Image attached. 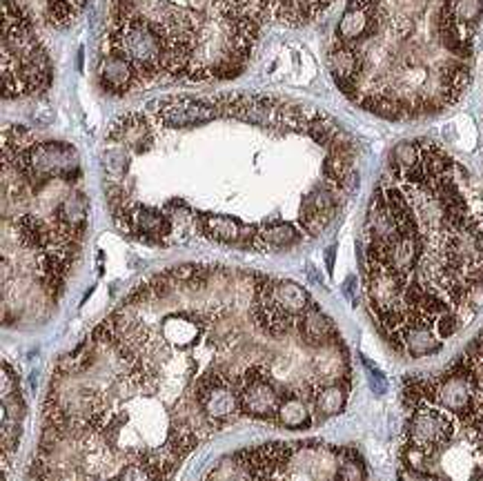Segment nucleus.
<instances>
[{
  "mask_svg": "<svg viewBox=\"0 0 483 481\" xmlns=\"http://www.w3.org/2000/svg\"><path fill=\"white\" fill-rule=\"evenodd\" d=\"M259 379L352 390L348 343L312 294L232 265L158 270L54 363L22 481H174L250 419Z\"/></svg>",
  "mask_w": 483,
  "mask_h": 481,
  "instance_id": "obj_1",
  "label": "nucleus"
},
{
  "mask_svg": "<svg viewBox=\"0 0 483 481\" xmlns=\"http://www.w3.org/2000/svg\"><path fill=\"white\" fill-rule=\"evenodd\" d=\"M359 158L327 111L250 92L157 98L114 119L101 147L121 235L252 254L321 239L359 185Z\"/></svg>",
  "mask_w": 483,
  "mask_h": 481,
  "instance_id": "obj_2",
  "label": "nucleus"
},
{
  "mask_svg": "<svg viewBox=\"0 0 483 481\" xmlns=\"http://www.w3.org/2000/svg\"><path fill=\"white\" fill-rule=\"evenodd\" d=\"M370 321L403 359H430L483 307V188L430 138L398 143L374 185L359 241Z\"/></svg>",
  "mask_w": 483,
  "mask_h": 481,
  "instance_id": "obj_3",
  "label": "nucleus"
},
{
  "mask_svg": "<svg viewBox=\"0 0 483 481\" xmlns=\"http://www.w3.org/2000/svg\"><path fill=\"white\" fill-rule=\"evenodd\" d=\"M483 0H348L330 45L336 87L397 123L433 119L468 92Z\"/></svg>",
  "mask_w": 483,
  "mask_h": 481,
  "instance_id": "obj_4",
  "label": "nucleus"
},
{
  "mask_svg": "<svg viewBox=\"0 0 483 481\" xmlns=\"http://www.w3.org/2000/svg\"><path fill=\"white\" fill-rule=\"evenodd\" d=\"M89 227L76 147L25 125L3 132V321L43 324L58 307Z\"/></svg>",
  "mask_w": 483,
  "mask_h": 481,
  "instance_id": "obj_5",
  "label": "nucleus"
},
{
  "mask_svg": "<svg viewBox=\"0 0 483 481\" xmlns=\"http://www.w3.org/2000/svg\"><path fill=\"white\" fill-rule=\"evenodd\" d=\"M264 22L259 0H110L98 83L128 96L232 81L250 65Z\"/></svg>",
  "mask_w": 483,
  "mask_h": 481,
  "instance_id": "obj_6",
  "label": "nucleus"
},
{
  "mask_svg": "<svg viewBox=\"0 0 483 481\" xmlns=\"http://www.w3.org/2000/svg\"><path fill=\"white\" fill-rule=\"evenodd\" d=\"M397 481H483V328L439 370L403 379Z\"/></svg>",
  "mask_w": 483,
  "mask_h": 481,
  "instance_id": "obj_7",
  "label": "nucleus"
},
{
  "mask_svg": "<svg viewBox=\"0 0 483 481\" xmlns=\"http://www.w3.org/2000/svg\"><path fill=\"white\" fill-rule=\"evenodd\" d=\"M203 481H370L354 446L290 439L238 448L220 457Z\"/></svg>",
  "mask_w": 483,
  "mask_h": 481,
  "instance_id": "obj_8",
  "label": "nucleus"
},
{
  "mask_svg": "<svg viewBox=\"0 0 483 481\" xmlns=\"http://www.w3.org/2000/svg\"><path fill=\"white\" fill-rule=\"evenodd\" d=\"M54 67L27 4L3 0V98L39 96L49 90Z\"/></svg>",
  "mask_w": 483,
  "mask_h": 481,
  "instance_id": "obj_9",
  "label": "nucleus"
},
{
  "mask_svg": "<svg viewBox=\"0 0 483 481\" xmlns=\"http://www.w3.org/2000/svg\"><path fill=\"white\" fill-rule=\"evenodd\" d=\"M3 468H4V481L9 475V457L16 452L18 439H21L22 417H25V401H22L21 386H18L16 372L12 370L9 361L4 359L3 366Z\"/></svg>",
  "mask_w": 483,
  "mask_h": 481,
  "instance_id": "obj_10",
  "label": "nucleus"
},
{
  "mask_svg": "<svg viewBox=\"0 0 483 481\" xmlns=\"http://www.w3.org/2000/svg\"><path fill=\"white\" fill-rule=\"evenodd\" d=\"M335 0H259L265 21H279L290 27H301L317 21Z\"/></svg>",
  "mask_w": 483,
  "mask_h": 481,
  "instance_id": "obj_11",
  "label": "nucleus"
}]
</instances>
